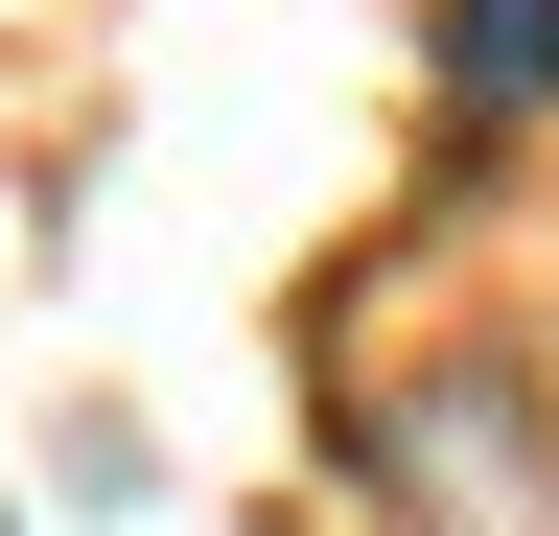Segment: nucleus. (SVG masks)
Here are the masks:
<instances>
[{
    "label": "nucleus",
    "instance_id": "nucleus-1",
    "mask_svg": "<svg viewBox=\"0 0 559 536\" xmlns=\"http://www.w3.org/2000/svg\"><path fill=\"white\" fill-rule=\"evenodd\" d=\"M373 466H396V536H559V443H536V396H513V373L396 396Z\"/></svg>",
    "mask_w": 559,
    "mask_h": 536
},
{
    "label": "nucleus",
    "instance_id": "nucleus-2",
    "mask_svg": "<svg viewBox=\"0 0 559 536\" xmlns=\"http://www.w3.org/2000/svg\"><path fill=\"white\" fill-rule=\"evenodd\" d=\"M443 71H466L489 117H536V94H559V0H443Z\"/></svg>",
    "mask_w": 559,
    "mask_h": 536
}]
</instances>
